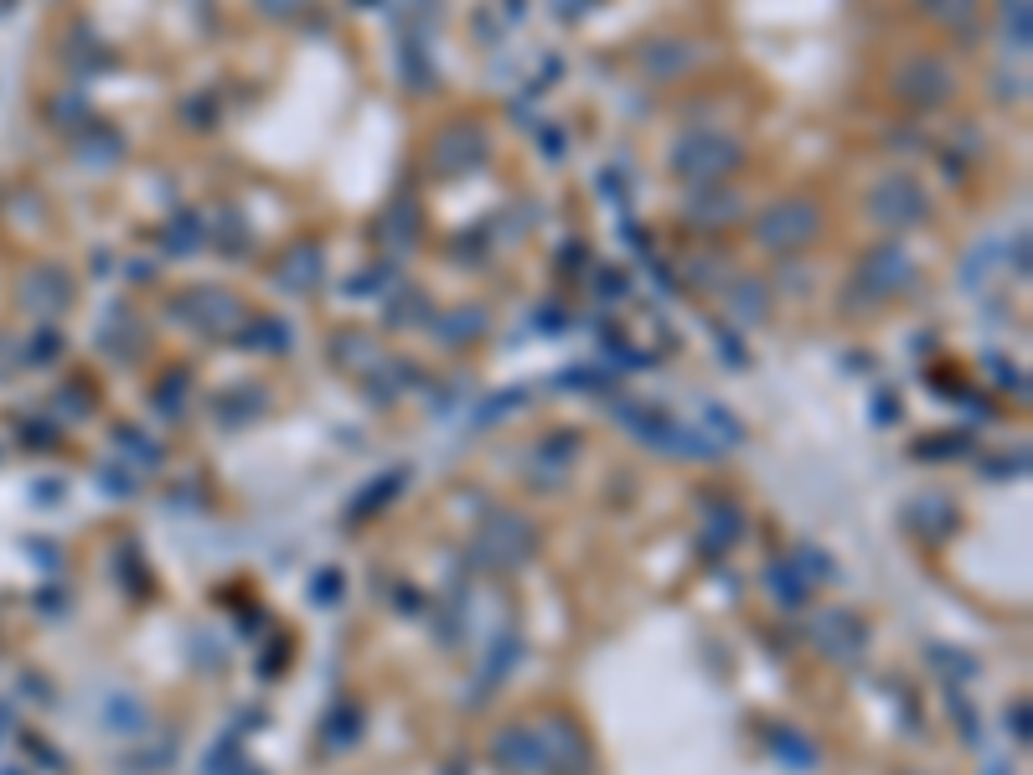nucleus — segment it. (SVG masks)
I'll use <instances>...</instances> for the list:
<instances>
[{"mask_svg":"<svg viewBox=\"0 0 1033 775\" xmlns=\"http://www.w3.org/2000/svg\"><path fill=\"white\" fill-rule=\"evenodd\" d=\"M930 16H941V22H967L971 11H977V0H926Z\"/></svg>","mask_w":1033,"mask_h":775,"instance_id":"21","label":"nucleus"},{"mask_svg":"<svg viewBox=\"0 0 1033 775\" xmlns=\"http://www.w3.org/2000/svg\"><path fill=\"white\" fill-rule=\"evenodd\" d=\"M563 5H569V11H574V5H579V0H563Z\"/></svg>","mask_w":1033,"mask_h":775,"instance_id":"30","label":"nucleus"},{"mask_svg":"<svg viewBox=\"0 0 1033 775\" xmlns=\"http://www.w3.org/2000/svg\"><path fill=\"white\" fill-rule=\"evenodd\" d=\"M357 734H362V713H357V709H336V713H331V724H326V745H331V750H346Z\"/></svg>","mask_w":1033,"mask_h":775,"instance_id":"18","label":"nucleus"},{"mask_svg":"<svg viewBox=\"0 0 1033 775\" xmlns=\"http://www.w3.org/2000/svg\"><path fill=\"white\" fill-rule=\"evenodd\" d=\"M688 52H692V47H683V42H656V47H646L641 63L651 67V73H662V78H667V73H683V67L692 63Z\"/></svg>","mask_w":1033,"mask_h":775,"instance_id":"17","label":"nucleus"},{"mask_svg":"<svg viewBox=\"0 0 1033 775\" xmlns=\"http://www.w3.org/2000/svg\"><path fill=\"white\" fill-rule=\"evenodd\" d=\"M181 321H192L196 331H228V326L238 321V301L233 295H222V290H192V295H181Z\"/></svg>","mask_w":1033,"mask_h":775,"instance_id":"8","label":"nucleus"},{"mask_svg":"<svg viewBox=\"0 0 1033 775\" xmlns=\"http://www.w3.org/2000/svg\"><path fill=\"white\" fill-rule=\"evenodd\" d=\"M310 589H316V605H336L342 600V574H336V569H321Z\"/></svg>","mask_w":1033,"mask_h":775,"instance_id":"23","label":"nucleus"},{"mask_svg":"<svg viewBox=\"0 0 1033 775\" xmlns=\"http://www.w3.org/2000/svg\"><path fill=\"white\" fill-rule=\"evenodd\" d=\"M926 192L909 181V176H889V181H879L873 192H868V217L873 223H883V228H915L920 217H926Z\"/></svg>","mask_w":1033,"mask_h":775,"instance_id":"4","label":"nucleus"},{"mask_svg":"<svg viewBox=\"0 0 1033 775\" xmlns=\"http://www.w3.org/2000/svg\"><path fill=\"white\" fill-rule=\"evenodd\" d=\"M145 724H151V713L140 709L135 698H114V703H109V729L135 734V729H145Z\"/></svg>","mask_w":1033,"mask_h":775,"instance_id":"19","label":"nucleus"},{"mask_svg":"<svg viewBox=\"0 0 1033 775\" xmlns=\"http://www.w3.org/2000/svg\"><path fill=\"white\" fill-rule=\"evenodd\" d=\"M709 424H713V434H718L724 445H739V419H734V414L709 409Z\"/></svg>","mask_w":1033,"mask_h":775,"instance_id":"24","label":"nucleus"},{"mask_svg":"<svg viewBox=\"0 0 1033 775\" xmlns=\"http://www.w3.org/2000/svg\"><path fill=\"white\" fill-rule=\"evenodd\" d=\"M258 409H264V398H258V393H243V398H233V404H228V398L217 404V414H222L228 424H238V419H248V414H258Z\"/></svg>","mask_w":1033,"mask_h":775,"instance_id":"22","label":"nucleus"},{"mask_svg":"<svg viewBox=\"0 0 1033 775\" xmlns=\"http://www.w3.org/2000/svg\"><path fill=\"white\" fill-rule=\"evenodd\" d=\"M987 775H1008V765H987Z\"/></svg>","mask_w":1033,"mask_h":775,"instance_id":"29","label":"nucleus"},{"mask_svg":"<svg viewBox=\"0 0 1033 775\" xmlns=\"http://www.w3.org/2000/svg\"><path fill=\"white\" fill-rule=\"evenodd\" d=\"M1008 734H1018V739H1029V709L1018 703V709L1008 713Z\"/></svg>","mask_w":1033,"mask_h":775,"instance_id":"27","label":"nucleus"},{"mask_svg":"<svg viewBox=\"0 0 1033 775\" xmlns=\"http://www.w3.org/2000/svg\"><path fill=\"white\" fill-rule=\"evenodd\" d=\"M516 651H522V641H516L512 631H501V641H496L492 657H486V688H496V683H501V672L516 662Z\"/></svg>","mask_w":1033,"mask_h":775,"instance_id":"20","label":"nucleus"},{"mask_svg":"<svg viewBox=\"0 0 1033 775\" xmlns=\"http://www.w3.org/2000/svg\"><path fill=\"white\" fill-rule=\"evenodd\" d=\"M873 295H894V290H904V284L915 280V269H909V258L900 254V249H879V254L863 264V275H858Z\"/></svg>","mask_w":1033,"mask_h":775,"instance_id":"10","label":"nucleus"},{"mask_svg":"<svg viewBox=\"0 0 1033 775\" xmlns=\"http://www.w3.org/2000/svg\"><path fill=\"white\" fill-rule=\"evenodd\" d=\"M951 450H967V440H935V445H920V455H951Z\"/></svg>","mask_w":1033,"mask_h":775,"instance_id":"28","label":"nucleus"},{"mask_svg":"<svg viewBox=\"0 0 1033 775\" xmlns=\"http://www.w3.org/2000/svg\"><path fill=\"white\" fill-rule=\"evenodd\" d=\"M496 760H501L507 771H543L538 729H501L496 734Z\"/></svg>","mask_w":1033,"mask_h":775,"instance_id":"11","label":"nucleus"},{"mask_svg":"<svg viewBox=\"0 0 1033 775\" xmlns=\"http://www.w3.org/2000/svg\"><path fill=\"white\" fill-rule=\"evenodd\" d=\"M538 745H543V765H553V771H563V775H584V765H589V750H584L579 729H574L569 719H553V724L538 734Z\"/></svg>","mask_w":1033,"mask_h":775,"instance_id":"7","label":"nucleus"},{"mask_svg":"<svg viewBox=\"0 0 1033 775\" xmlns=\"http://www.w3.org/2000/svg\"><path fill=\"white\" fill-rule=\"evenodd\" d=\"M812 641H817V651H827L832 662H858L863 651H868V625H863L858 615H847V610H827V615H817V625H812Z\"/></svg>","mask_w":1033,"mask_h":775,"instance_id":"5","label":"nucleus"},{"mask_svg":"<svg viewBox=\"0 0 1033 775\" xmlns=\"http://www.w3.org/2000/svg\"><path fill=\"white\" fill-rule=\"evenodd\" d=\"M404 481H409V471H383L378 481H367L362 492L352 496V507H346V517H378L393 501V496L404 492Z\"/></svg>","mask_w":1033,"mask_h":775,"instance_id":"13","label":"nucleus"},{"mask_svg":"<svg viewBox=\"0 0 1033 775\" xmlns=\"http://www.w3.org/2000/svg\"><path fill=\"white\" fill-rule=\"evenodd\" d=\"M765 589H770V600L780 605V610H801V605L812 600V580L796 569V559L765 563Z\"/></svg>","mask_w":1033,"mask_h":775,"instance_id":"9","label":"nucleus"},{"mask_svg":"<svg viewBox=\"0 0 1033 775\" xmlns=\"http://www.w3.org/2000/svg\"><path fill=\"white\" fill-rule=\"evenodd\" d=\"M672 166H677V176H688V181H718L724 171L739 166V145H734L729 135H688V140L672 151Z\"/></svg>","mask_w":1033,"mask_h":775,"instance_id":"2","label":"nucleus"},{"mask_svg":"<svg viewBox=\"0 0 1033 775\" xmlns=\"http://www.w3.org/2000/svg\"><path fill=\"white\" fill-rule=\"evenodd\" d=\"M951 713H956V724H961V734H967V739H977V734H982V724H977V709H967L961 698H951Z\"/></svg>","mask_w":1033,"mask_h":775,"instance_id":"25","label":"nucleus"},{"mask_svg":"<svg viewBox=\"0 0 1033 775\" xmlns=\"http://www.w3.org/2000/svg\"><path fill=\"white\" fill-rule=\"evenodd\" d=\"M765 745H770V750L780 754V765H791V771H812V765H817V745H812L806 734H796L791 724H770V729H765Z\"/></svg>","mask_w":1033,"mask_h":775,"instance_id":"12","label":"nucleus"},{"mask_svg":"<svg viewBox=\"0 0 1033 775\" xmlns=\"http://www.w3.org/2000/svg\"><path fill=\"white\" fill-rule=\"evenodd\" d=\"M99 486H109L114 496H125L129 492V475H119V466H109V475H99Z\"/></svg>","mask_w":1033,"mask_h":775,"instance_id":"26","label":"nucleus"},{"mask_svg":"<svg viewBox=\"0 0 1033 775\" xmlns=\"http://www.w3.org/2000/svg\"><path fill=\"white\" fill-rule=\"evenodd\" d=\"M894 88H900L909 104H941L951 93V73L930 58H909V63L894 73Z\"/></svg>","mask_w":1033,"mask_h":775,"instance_id":"6","label":"nucleus"},{"mask_svg":"<svg viewBox=\"0 0 1033 775\" xmlns=\"http://www.w3.org/2000/svg\"><path fill=\"white\" fill-rule=\"evenodd\" d=\"M817 228H821V217L812 202H775V207L760 213L754 238H760L765 249H796L806 238H817Z\"/></svg>","mask_w":1033,"mask_h":775,"instance_id":"3","label":"nucleus"},{"mask_svg":"<svg viewBox=\"0 0 1033 775\" xmlns=\"http://www.w3.org/2000/svg\"><path fill=\"white\" fill-rule=\"evenodd\" d=\"M538 554V533H533V522L516 512H501L486 522V533L475 538V563L481 569H516V563H527Z\"/></svg>","mask_w":1033,"mask_h":775,"instance_id":"1","label":"nucleus"},{"mask_svg":"<svg viewBox=\"0 0 1033 775\" xmlns=\"http://www.w3.org/2000/svg\"><path fill=\"white\" fill-rule=\"evenodd\" d=\"M926 657L935 668H946V683H971V677H977V657L956 651V646H930Z\"/></svg>","mask_w":1033,"mask_h":775,"instance_id":"15","label":"nucleus"},{"mask_svg":"<svg viewBox=\"0 0 1033 775\" xmlns=\"http://www.w3.org/2000/svg\"><path fill=\"white\" fill-rule=\"evenodd\" d=\"M243 346H254V352H284V346H290V326L264 316V321H254L243 331Z\"/></svg>","mask_w":1033,"mask_h":775,"instance_id":"16","label":"nucleus"},{"mask_svg":"<svg viewBox=\"0 0 1033 775\" xmlns=\"http://www.w3.org/2000/svg\"><path fill=\"white\" fill-rule=\"evenodd\" d=\"M739 533H744V517H739V507H713L709 512V538H703V548H709V559H718L729 543H739Z\"/></svg>","mask_w":1033,"mask_h":775,"instance_id":"14","label":"nucleus"}]
</instances>
